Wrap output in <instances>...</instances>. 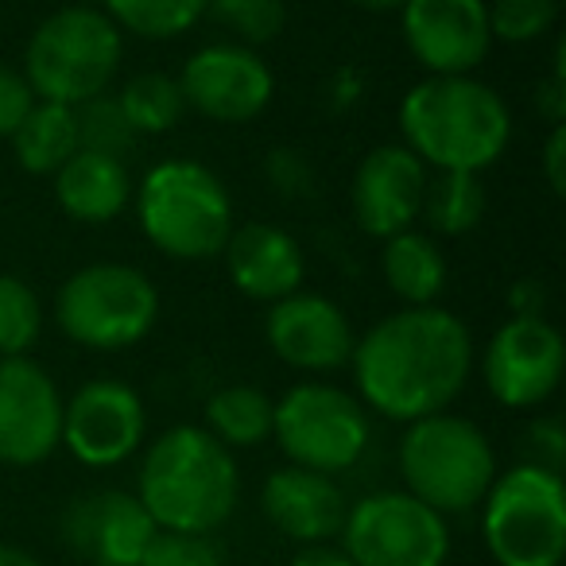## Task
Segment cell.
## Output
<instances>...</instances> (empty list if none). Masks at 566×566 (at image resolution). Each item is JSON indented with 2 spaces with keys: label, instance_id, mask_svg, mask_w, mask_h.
<instances>
[{
  "label": "cell",
  "instance_id": "obj_33",
  "mask_svg": "<svg viewBox=\"0 0 566 566\" xmlns=\"http://www.w3.org/2000/svg\"><path fill=\"white\" fill-rule=\"evenodd\" d=\"M264 179L287 202H300V198L315 195V167L303 156L300 148H272L264 159Z\"/></svg>",
  "mask_w": 566,
  "mask_h": 566
},
{
  "label": "cell",
  "instance_id": "obj_2",
  "mask_svg": "<svg viewBox=\"0 0 566 566\" xmlns=\"http://www.w3.org/2000/svg\"><path fill=\"white\" fill-rule=\"evenodd\" d=\"M403 148L434 171L481 175L512 140V109L473 74H427L400 102Z\"/></svg>",
  "mask_w": 566,
  "mask_h": 566
},
{
  "label": "cell",
  "instance_id": "obj_3",
  "mask_svg": "<svg viewBox=\"0 0 566 566\" xmlns=\"http://www.w3.org/2000/svg\"><path fill=\"white\" fill-rule=\"evenodd\" d=\"M136 501L164 532L213 535L241 501L233 450L221 447L206 427H171L144 454Z\"/></svg>",
  "mask_w": 566,
  "mask_h": 566
},
{
  "label": "cell",
  "instance_id": "obj_36",
  "mask_svg": "<svg viewBox=\"0 0 566 566\" xmlns=\"http://www.w3.org/2000/svg\"><path fill=\"white\" fill-rule=\"evenodd\" d=\"M535 109L547 125H566V40H555V63L535 90Z\"/></svg>",
  "mask_w": 566,
  "mask_h": 566
},
{
  "label": "cell",
  "instance_id": "obj_6",
  "mask_svg": "<svg viewBox=\"0 0 566 566\" xmlns=\"http://www.w3.org/2000/svg\"><path fill=\"white\" fill-rule=\"evenodd\" d=\"M125 35L90 4H71L43 20L24 48V78L35 102L82 105L105 94L120 71Z\"/></svg>",
  "mask_w": 566,
  "mask_h": 566
},
{
  "label": "cell",
  "instance_id": "obj_42",
  "mask_svg": "<svg viewBox=\"0 0 566 566\" xmlns=\"http://www.w3.org/2000/svg\"><path fill=\"white\" fill-rule=\"evenodd\" d=\"M349 4H357L365 12H400L408 0H349Z\"/></svg>",
  "mask_w": 566,
  "mask_h": 566
},
{
  "label": "cell",
  "instance_id": "obj_12",
  "mask_svg": "<svg viewBox=\"0 0 566 566\" xmlns=\"http://www.w3.org/2000/svg\"><path fill=\"white\" fill-rule=\"evenodd\" d=\"M63 447V392L32 357H0V462L43 465Z\"/></svg>",
  "mask_w": 566,
  "mask_h": 566
},
{
  "label": "cell",
  "instance_id": "obj_29",
  "mask_svg": "<svg viewBox=\"0 0 566 566\" xmlns=\"http://www.w3.org/2000/svg\"><path fill=\"white\" fill-rule=\"evenodd\" d=\"M74 125H78V148L102 151V156L125 159V151L136 144V133L128 125L125 109L113 94H97L90 102L74 105Z\"/></svg>",
  "mask_w": 566,
  "mask_h": 566
},
{
  "label": "cell",
  "instance_id": "obj_28",
  "mask_svg": "<svg viewBox=\"0 0 566 566\" xmlns=\"http://www.w3.org/2000/svg\"><path fill=\"white\" fill-rule=\"evenodd\" d=\"M43 334V307L32 283L0 272V357H28Z\"/></svg>",
  "mask_w": 566,
  "mask_h": 566
},
{
  "label": "cell",
  "instance_id": "obj_10",
  "mask_svg": "<svg viewBox=\"0 0 566 566\" xmlns=\"http://www.w3.org/2000/svg\"><path fill=\"white\" fill-rule=\"evenodd\" d=\"M342 551L354 566H447V516L403 489L369 493L346 512Z\"/></svg>",
  "mask_w": 566,
  "mask_h": 566
},
{
  "label": "cell",
  "instance_id": "obj_27",
  "mask_svg": "<svg viewBox=\"0 0 566 566\" xmlns=\"http://www.w3.org/2000/svg\"><path fill=\"white\" fill-rule=\"evenodd\" d=\"M102 12L140 40H179L206 17V0H102Z\"/></svg>",
  "mask_w": 566,
  "mask_h": 566
},
{
  "label": "cell",
  "instance_id": "obj_16",
  "mask_svg": "<svg viewBox=\"0 0 566 566\" xmlns=\"http://www.w3.org/2000/svg\"><path fill=\"white\" fill-rule=\"evenodd\" d=\"M400 32L427 74H473L493 48L485 0H408Z\"/></svg>",
  "mask_w": 566,
  "mask_h": 566
},
{
  "label": "cell",
  "instance_id": "obj_19",
  "mask_svg": "<svg viewBox=\"0 0 566 566\" xmlns=\"http://www.w3.org/2000/svg\"><path fill=\"white\" fill-rule=\"evenodd\" d=\"M260 509L280 535L303 543V547H315V543L342 535L349 504L342 485L326 473L280 465L268 473L264 489H260Z\"/></svg>",
  "mask_w": 566,
  "mask_h": 566
},
{
  "label": "cell",
  "instance_id": "obj_25",
  "mask_svg": "<svg viewBox=\"0 0 566 566\" xmlns=\"http://www.w3.org/2000/svg\"><path fill=\"white\" fill-rule=\"evenodd\" d=\"M272 403L252 385H226L206 400V431L221 447H260L272 439Z\"/></svg>",
  "mask_w": 566,
  "mask_h": 566
},
{
  "label": "cell",
  "instance_id": "obj_17",
  "mask_svg": "<svg viewBox=\"0 0 566 566\" xmlns=\"http://www.w3.org/2000/svg\"><path fill=\"white\" fill-rule=\"evenodd\" d=\"M264 338L283 365L300 373H338L349 365L357 334L349 315L326 295H287L272 303L264 318Z\"/></svg>",
  "mask_w": 566,
  "mask_h": 566
},
{
  "label": "cell",
  "instance_id": "obj_11",
  "mask_svg": "<svg viewBox=\"0 0 566 566\" xmlns=\"http://www.w3.org/2000/svg\"><path fill=\"white\" fill-rule=\"evenodd\" d=\"M566 373V342L547 318H509L481 354V380L501 408L527 411L558 392Z\"/></svg>",
  "mask_w": 566,
  "mask_h": 566
},
{
  "label": "cell",
  "instance_id": "obj_14",
  "mask_svg": "<svg viewBox=\"0 0 566 566\" xmlns=\"http://www.w3.org/2000/svg\"><path fill=\"white\" fill-rule=\"evenodd\" d=\"M187 109L218 125H244L268 109L275 94L272 66L244 43H206L179 74Z\"/></svg>",
  "mask_w": 566,
  "mask_h": 566
},
{
  "label": "cell",
  "instance_id": "obj_31",
  "mask_svg": "<svg viewBox=\"0 0 566 566\" xmlns=\"http://www.w3.org/2000/svg\"><path fill=\"white\" fill-rule=\"evenodd\" d=\"M563 0H485L489 32L501 43H532L558 24Z\"/></svg>",
  "mask_w": 566,
  "mask_h": 566
},
{
  "label": "cell",
  "instance_id": "obj_37",
  "mask_svg": "<svg viewBox=\"0 0 566 566\" xmlns=\"http://www.w3.org/2000/svg\"><path fill=\"white\" fill-rule=\"evenodd\" d=\"M326 105H331L334 113H346V109H357L365 97V78L357 66H342V71L331 74V82H326Z\"/></svg>",
  "mask_w": 566,
  "mask_h": 566
},
{
  "label": "cell",
  "instance_id": "obj_8",
  "mask_svg": "<svg viewBox=\"0 0 566 566\" xmlns=\"http://www.w3.org/2000/svg\"><path fill=\"white\" fill-rule=\"evenodd\" d=\"M55 323L74 346L117 354L144 342L159 323V292L133 264H86L59 287Z\"/></svg>",
  "mask_w": 566,
  "mask_h": 566
},
{
  "label": "cell",
  "instance_id": "obj_15",
  "mask_svg": "<svg viewBox=\"0 0 566 566\" xmlns=\"http://www.w3.org/2000/svg\"><path fill=\"white\" fill-rule=\"evenodd\" d=\"M156 532L148 509L125 489L82 493L59 516V539L90 566H140Z\"/></svg>",
  "mask_w": 566,
  "mask_h": 566
},
{
  "label": "cell",
  "instance_id": "obj_38",
  "mask_svg": "<svg viewBox=\"0 0 566 566\" xmlns=\"http://www.w3.org/2000/svg\"><path fill=\"white\" fill-rule=\"evenodd\" d=\"M543 179L551 195H566V125H551L547 144H543Z\"/></svg>",
  "mask_w": 566,
  "mask_h": 566
},
{
  "label": "cell",
  "instance_id": "obj_23",
  "mask_svg": "<svg viewBox=\"0 0 566 566\" xmlns=\"http://www.w3.org/2000/svg\"><path fill=\"white\" fill-rule=\"evenodd\" d=\"M12 148L28 175H55L78 151V125L71 105L35 102L12 133Z\"/></svg>",
  "mask_w": 566,
  "mask_h": 566
},
{
  "label": "cell",
  "instance_id": "obj_13",
  "mask_svg": "<svg viewBox=\"0 0 566 566\" xmlns=\"http://www.w3.org/2000/svg\"><path fill=\"white\" fill-rule=\"evenodd\" d=\"M148 431V411L125 380H86L71 400H63V447L74 462L90 470H113L140 450Z\"/></svg>",
  "mask_w": 566,
  "mask_h": 566
},
{
  "label": "cell",
  "instance_id": "obj_20",
  "mask_svg": "<svg viewBox=\"0 0 566 566\" xmlns=\"http://www.w3.org/2000/svg\"><path fill=\"white\" fill-rule=\"evenodd\" d=\"M226 256V272L233 287L252 303H280L303 287L307 275V256H303L300 241L287 229L268 226V221H249V226L233 229L221 249Z\"/></svg>",
  "mask_w": 566,
  "mask_h": 566
},
{
  "label": "cell",
  "instance_id": "obj_9",
  "mask_svg": "<svg viewBox=\"0 0 566 566\" xmlns=\"http://www.w3.org/2000/svg\"><path fill=\"white\" fill-rule=\"evenodd\" d=\"M272 439L287 465L334 478L354 470L369 450V408L338 385L303 380L272 403Z\"/></svg>",
  "mask_w": 566,
  "mask_h": 566
},
{
  "label": "cell",
  "instance_id": "obj_7",
  "mask_svg": "<svg viewBox=\"0 0 566 566\" xmlns=\"http://www.w3.org/2000/svg\"><path fill=\"white\" fill-rule=\"evenodd\" d=\"M481 535L496 566H558L566 555L563 473L512 465L481 501Z\"/></svg>",
  "mask_w": 566,
  "mask_h": 566
},
{
  "label": "cell",
  "instance_id": "obj_35",
  "mask_svg": "<svg viewBox=\"0 0 566 566\" xmlns=\"http://www.w3.org/2000/svg\"><path fill=\"white\" fill-rule=\"evenodd\" d=\"M35 94L28 86V78L12 66L0 63V136H12L20 128V120L32 113Z\"/></svg>",
  "mask_w": 566,
  "mask_h": 566
},
{
  "label": "cell",
  "instance_id": "obj_30",
  "mask_svg": "<svg viewBox=\"0 0 566 566\" xmlns=\"http://www.w3.org/2000/svg\"><path fill=\"white\" fill-rule=\"evenodd\" d=\"M206 12L233 32V43H244L252 51L260 43H272L287 24L283 0H206Z\"/></svg>",
  "mask_w": 566,
  "mask_h": 566
},
{
  "label": "cell",
  "instance_id": "obj_32",
  "mask_svg": "<svg viewBox=\"0 0 566 566\" xmlns=\"http://www.w3.org/2000/svg\"><path fill=\"white\" fill-rule=\"evenodd\" d=\"M140 566H226V558H221V547L210 535L164 532L159 527L151 535L148 551H144Z\"/></svg>",
  "mask_w": 566,
  "mask_h": 566
},
{
  "label": "cell",
  "instance_id": "obj_18",
  "mask_svg": "<svg viewBox=\"0 0 566 566\" xmlns=\"http://www.w3.org/2000/svg\"><path fill=\"white\" fill-rule=\"evenodd\" d=\"M427 175L431 171L423 167V159L403 144L373 148L357 164L354 182H349V206H354V221L361 226V233H369L373 241H388L416 226L423 210Z\"/></svg>",
  "mask_w": 566,
  "mask_h": 566
},
{
  "label": "cell",
  "instance_id": "obj_1",
  "mask_svg": "<svg viewBox=\"0 0 566 566\" xmlns=\"http://www.w3.org/2000/svg\"><path fill=\"white\" fill-rule=\"evenodd\" d=\"M357 400L392 423L439 416L473 373V338L442 307H400L361 334L349 357Z\"/></svg>",
  "mask_w": 566,
  "mask_h": 566
},
{
  "label": "cell",
  "instance_id": "obj_24",
  "mask_svg": "<svg viewBox=\"0 0 566 566\" xmlns=\"http://www.w3.org/2000/svg\"><path fill=\"white\" fill-rule=\"evenodd\" d=\"M485 206H489V198H485V187H481V175L434 171V175H427L419 218L439 237H465L470 229L481 226Z\"/></svg>",
  "mask_w": 566,
  "mask_h": 566
},
{
  "label": "cell",
  "instance_id": "obj_4",
  "mask_svg": "<svg viewBox=\"0 0 566 566\" xmlns=\"http://www.w3.org/2000/svg\"><path fill=\"white\" fill-rule=\"evenodd\" d=\"M136 221L151 249L171 260L221 256L233 233V198L198 159H164L136 187Z\"/></svg>",
  "mask_w": 566,
  "mask_h": 566
},
{
  "label": "cell",
  "instance_id": "obj_21",
  "mask_svg": "<svg viewBox=\"0 0 566 566\" xmlns=\"http://www.w3.org/2000/svg\"><path fill=\"white\" fill-rule=\"evenodd\" d=\"M55 202L66 218L82 226H109L133 202V175L125 159L102 156V151H74L55 175Z\"/></svg>",
  "mask_w": 566,
  "mask_h": 566
},
{
  "label": "cell",
  "instance_id": "obj_34",
  "mask_svg": "<svg viewBox=\"0 0 566 566\" xmlns=\"http://www.w3.org/2000/svg\"><path fill=\"white\" fill-rule=\"evenodd\" d=\"M524 462L527 465H539V470L551 473H563L566 462V431H563V419L555 416H543L535 423H527L524 431Z\"/></svg>",
  "mask_w": 566,
  "mask_h": 566
},
{
  "label": "cell",
  "instance_id": "obj_40",
  "mask_svg": "<svg viewBox=\"0 0 566 566\" xmlns=\"http://www.w3.org/2000/svg\"><path fill=\"white\" fill-rule=\"evenodd\" d=\"M292 566H354V558H349L342 547L315 543V547H303L300 555L292 558Z\"/></svg>",
  "mask_w": 566,
  "mask_h": 566
},
{
  "label": "cell",
  "instance_id": "obj_22",
  "mask_svg": "<svg viewBox=\"0 0 566 566\" xmlns=\"http://www.w3.org/2000/svg\"><path fill=\"white\" fill-rule=\"evenodd\" d=\"M380 275L403 307H434L447 292V256L431 233L403 229L380 244Z\"/></svg>",
  "mask_w": 566,
  "mask_h": 566
},
{
  "label": "cell",
  "instance_id": "obj_39",
  "mask_svg": "<svg viewBox=\"0 0 566 566\" xmlns=\"http://www.w3.org/2000/svg\"><path fill=\"white\" fill-rule=\"evenodd\" d=\"M509 307L512 318H543V307H547V283L539 275H524L509 287Z\"/></svg>",
  "mask_w": 566,
  "mask_h": 566
},
{
  "label": "cell",
  "instance_id": "obj_26",
  "mask_svg": "<svg viewBox=\"0 0 566 566\" xmlns=\"http://www.w3.org/2000/svg\"><path fill=\"white\" fill-rule=\"evenodd\" d=\"M113 97H117V105L125 109V117L136 136L171 133V128L182 120V113H187L179 78L159 74V71L136 74V78H128L125 86H120V94H113Z\"/></svg>",
  "mask_w": 566,
  "mask_h": 566
},
{
  "label": "cell",
  "instance_id": "obj_41",
  "mask_svg": "<svg viewBox=\"0 0 566 566\" xmlns=\"http://www.w3.org/2000/svg\"><path fill=\"white\" fill-rule=\"evenodd\" d=\"M0 566H43V563L35 555H28V551L4 547V543H0Z\"/></svg>",
  "mask_w": 566,
  "mask_h": 566
},
{
  "label": "cell",
  "instance_id": "obj_5",
  "mask_svg": "<svg viewBox=\"0 0 566 566\" xmlns=\"http://www.w3.org/2000/svg\"><path fill=\"white\" fill-rule=\"evenodd\" d=\"M403 493L423 501L439 516H462L485 501L496 481V450L473 419L465 416H423L408 423L400 439Z\"/></svg>",
  "mask_w": 566,
  "mask_h": 566
}]
</instances>
